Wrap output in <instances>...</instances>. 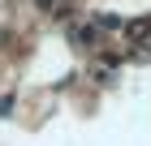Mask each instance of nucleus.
<instances>
[{
  "mask_svg": "<svg viewBox=\"0 0 151 146\" xmlns=\"http://www.w3.org/2000/svg\"><path fill=\"white\" fill-rule=\"evenodd\" d=\"M9 108H13V99H0V116H4V112H9Z\"/></svg>",
  "mask_w": 151,
  "mask_h": 146,
  "instance_id": "obj_1",
  "label": "nucleus"
}]
</instances>
